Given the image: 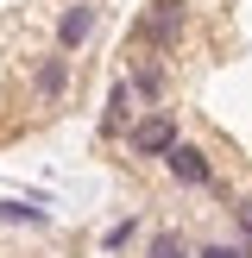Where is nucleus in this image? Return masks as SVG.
I'll use <instances>...</instances> for the list:
<instances>
[{
    "mask_svg": "<svg viewBox=\"0 0 252 258\" xmlns=\"http://www.w3.org/2000/svg\"><path fill=\"white\" fill-rule=\"evenodd\" d=\"M164 170H170V183H183V189H214V164H208V151L189 145V139H176V145L164 151Z\"/></svg>",
    "mask_w": 252,
    "mask_h": 258,
    "instance_id": "obj_3",
    "label": "nucleus"
},
{
    "mask_svg": "<svg viewBox=\"0 0 252 258\" xmlns=\"http://www.w3.org/2000/svg\"><path fill=\"white\" fill-rule=\"evenodd\" d=\"M88 32H95V7H88V0L63 7V19H57V50H82Z\"/></svg>",
    "mask_w": 252,
    "mask_h": 258,
    "instance_id": "obj_5",
    "label": "nucleus"
},
{
    "mask_svg": "<svg viewBox=\"0 0 252 258\" xmlns=\"http://www.w3.org/2000/svg\"><path fill=\"white\" fill-rule=\"evenodd\" d=\"M0 221L7 227H50L44 208H25V202H0Z\"/></svg>",
    "mask_w": 252,
    "mask_h": 258,
    "instance_id": "obj_9",
    "label": "nucleus"
},
{
    "mask_svg": "<svg viewBox=\"0 0 252 258\" xmlns=\"http://www.w3.org/2000/svg\"><path fill=\"white\" fill-rule=\"evenodd\" d=\"M164 82H170V76H164V63H158V57L139 63V70L126 76V88H133V95H145V101H158V95H164Z\"/></svg>",
    "mask_w": 252,
    "mask_h": 258,
    "instance_id": "obj_7",
    "label": "nucleus"
},
{
    "mask_svg": "<svg viewBox=\"0 0 252 258\" xmlns=\"http://www.w3.org/2000/svg\"><path fill=\"white\" fill-rule=\"evenodd\" d=\"M170 145H176V113H139L126 126V151L133 158H164Z\"/></svg>",
    "mask_w": 252,
    "mask_h": 258,
    "instance_id": "obj_2",
    "label": "nucleus"
},
{
    "mask_svg": "<svg viewBox=\"0 0 252 258\" xmlns=\"http://www.w3.org/2000/svg\"><path fill=\"white\" fill-rule=\"evenodd\" d=\"M133 233H139V221L126 214V221H113L107 233H101V252H120V246H133Z\"/></svg>",
    "mask_w": 252,
    "mask_h": 258,
    "instance_id": "obj_10",
    "label": "nucleus"
},
{
    "mask_svg": "<svg viewBox=\"0 0 252 258\" xmlns=\"http://www.w3.org/2000/svg\"><path fill=\"white\" fill-rule=\"evenodd\" d=\"M70 76H76V57L57 50V57H44V63L32 70V95H38V101H63V95H70Z\"/></svg>",
    "mask_w": 252,
    "mask_h": 258,
    "instance_id": "obj_4",
    "label": "nucleus"
},
{
    "mask_svg": "<svg viewBox=\"0 0 252 258\" xmlns=\"http://www.w3.org/2000/svg\"><path fill=\"white\" fill-rule=\"evenodd\" d=\"M196 258H246V246H227V239H208V246H196Z\"/></svg>",
    "mask_w": 252,
    "mask_h": 258,
    "instance_id": "obj_11",
    "label": "nucleus"
},
{
    "mask_svg": "<svg viewBox=\"0 0 252 258\" xmlns=\"http://www.w3.org/2000/svg\"><path fill=\"white\" fill-rule=\"evenodd\" d=\"M145 258H196V246H189L183 233H170V227H164V233H151V246H145Z\"/></svg>",
    "mask_w": 252,
    "mask_h": 258,
    "instance_id": "obj_8",
    "label": "nucleus"
},
{
    "mask_svg": "<svg viewBox=\"0 0 252 258\" xmlns=\"http://www.w3.org/2000/svg\"><path fill=\"white\" fill-rule=\"evenodd\" d=\"M183 25H189V7H183V0H151V7L139 13V44L170 50L176 38H183Z\"/></svg>",
    "mask_w": 252,
    "mask_h": 258,
    "instance_id": "obj_1",
    "label": "nucleus"
},
{
    "mask_svg": "<svg viewBox=\"0 0 252 258\" xmlns=\"http://www.w3.org/2000/svg\"><path fill=\"white\" fill-rule=\"evenodd\" d=\"M133 88L126 82H113V95H107V113H101V133H120V126H133Z\"/></svg>",
    "mask_w": 252,
    "mask_h": 258,
    "instance_id": "obj_6",
    "label": "nucleus"
}]
</instances>
